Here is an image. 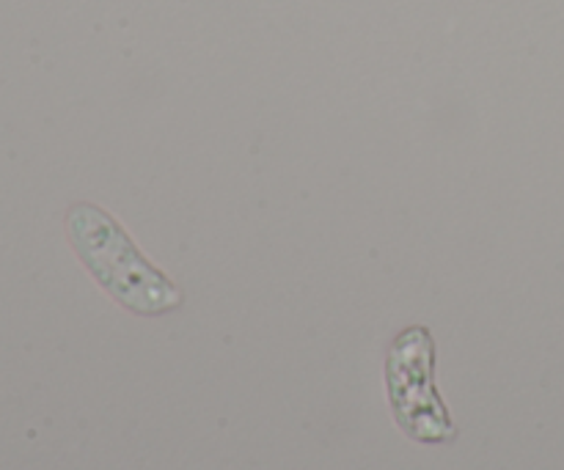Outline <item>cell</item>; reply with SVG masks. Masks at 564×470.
Instances as JSON below:
<instances>
[{
  "instance_id": "6da1fadb",
  "label": "cell",
  "mask_w": 564,
  "mask_h": 470,
  "mask_svg": "<svg viewBox=\"0 0 564 470\" xmlns=\"http://www.w3.org/2000/svg\"><path fill=\"white\" fill-rule=\"evenodd\" d=\"M66 234L88 275L127 311L163 317L185 303L180 286L160 273L138 251L124 226L97 204H72L66 212Z\"/></svg>"
},
{
  "instance_id": "7a4b0ae2",
  "label": "cell",
  "mask_w": 564,
  "mask_h": 470,
  "mask_svg": "<svg viewBox=\"0 0 564 470\" xmlns=\"http://www.w3.org/2000/svg\"><path fill=\"white\" fill-rule=\"evenodd\" d=\"M386 389L394 422L416 444H452L457 429L435 385V341L424 325L405 328L386 356Z\"/></svg>"
}]
</instances>
